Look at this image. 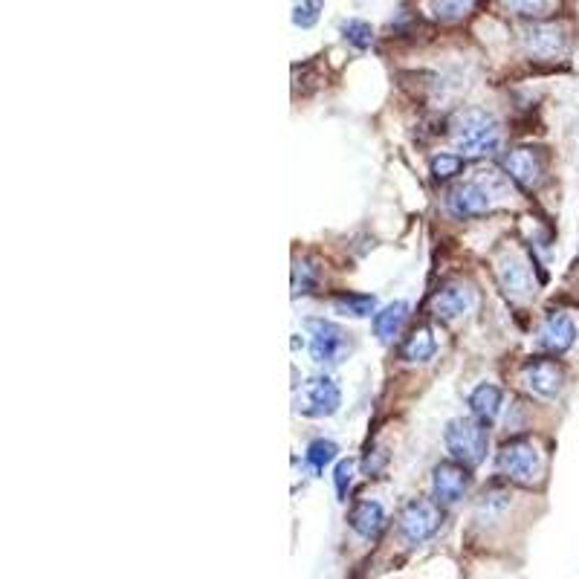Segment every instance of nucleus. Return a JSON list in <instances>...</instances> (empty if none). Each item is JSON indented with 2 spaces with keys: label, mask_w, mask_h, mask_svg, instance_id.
<instances>
[{
  "label": "nucleus",
  "mask_w": 579,
  "mask_h": 579,
  "mask_svg": "<svg viewBox=\"0 0 579 579\" xmlns=\"http://www.w3.org/2000/svg\"><path fill=\"white\" fill-rule=\"evenodd\" d=\"M472 484V472L464 464L458 461H443L432 472V493H435V501L438 504H455L461 501L464 493Z\"/></svg>",
  "instance_id": "obj_8"
},
{
  "label": "nucleus",
  "mask_w": 579,
  "mask_h": 579,
  "mask_svg": "<svg viewBox=\"0 0 579 579\" xmlns=\"http://www.w3.org/2000/svg\"><path fill=\"white\" fill-rule=\"evenodd\" d=\"M304 328L310 333V357L319 365H339L354 348V333L331 319H304Z\"/></svg>",
  "instance_id": "obj_3"
},
{
  "label": "nucleus",
  "mask_w": 579,
  "mask_h": 579,
  "mask_svg": "<svg viewBox=\"0 0 579 579\" xmlns=\"http://www.w3.org/2000/svg\"><path fill=\"white\" fill-rule=\"evenodd\" d=\"M522 380L524 386L530 388L533 394H539V397H556L562 383H565V371H562V365H559L556 359L536 357L530 359V362H524Z\"/></svg>",
  "instance_id": "obj_9"
},
{
  "label": "nucleus",
  "mask_w": 579,
  "mask_h": 579,
  "mask_svg": "<svg viewBox=\"0 0 579 579\" xmlns=\"http://www.w3.org/2000/svg\"><path fill=\"white\" fill-rule=\"evenodd\" d=\"M577 342V325L571 322L568 313H551L539 331V348L548 351L553 357H562L565 351H571Z\"/></svg>",
  "instance_id": "obj_10"
},
{
  "label": "nucleus",
  "mask_w": 579,
  "mask_h": 579,
  "mask_svg": "<svg viewBox=\"0 0 579 579\" xmlns=\"http://www.w3.org/2000/svg\"><path fill=\"white\" fill-rule=\"evenodd\" d=\"M501 388L493 386V383H481L469 394V409H472V417H478L481 423H493L501 412Z\"/></svg>",
  "instance_id": "obj_16"
},
{
  "label": "nucleus",
  "mask_w": 579,
  "mask_h": 579,
  "mask_svg": "<svg viewBox=\"0 0 579 579\" xmlns=\"http://www.w3.org/2000/svg\"><path fill=\"white\" fill-rule=\"evenodd\" d=\"M354 469H357V464H354L351 458L336 464V472H333V484H336L339 501H345V496H348V487H351V481H354Z\"/></svg>",
  "instance_id": "obj_24"
},
{
  "label": "nucleus",
  "mask_w": 579,
  "mask_h": 579,
  "mask_svg": "<svg viewBox=\"0 0 579 579\" xmlns=\"http://www.w3.org/2000/svg\"><path fill=\"white\" fill-rule=\"evenodd\" d=\"M342 35H345V41L354 44L357 50H368V47L374 44V29H371V24L357 21V18H351V21L342 24Z\"/></svg>",
  "instance_id": "obj_21"
},
{
  "label": "nucleus",
  "mask_w": 579,
  "mask_h": 579,
  "mask_svg": "<svg viewBox=\"0 0 579 579\" xmlns=\"http://www.w3.org/2000/svg\"><path fill=\"white\" fill-rule=\"evenodd\" d=\"M441 522L443 510L438 501L412 498L400 513V536L406 539V545H420V542H426L438 533Z\"/></svg>",
  "instance_id": "obj_6"
},
{
  "label": "nucleus",
  "mask_w": 579,
  "mask_h": 579,
  "mask_svg": "<svg viewBox=\"0 0 579 579\" xmlns=\"http://www.w3.org/2000/svg\"><path fill=\"white\" fill-rule=\"evenodd\" d=\"M443 443L452 455V461L464 464V467H478L487 455V443H490V429L487 423H481L478 417H455L446 423L443 432Z\"/></svg>",
  "instance_id": "obj_2"
},
{
  "label": "nucleus",
  "mask_w": 579,
  "mask_h": 579,
  "mask_svg": "<svg viewBox=\"0 0 579 579\" xmlns=\"http://www.w3.org/2000/svg\"><path fill=\"white\" fill-rule=\"evenodd\" d=\"M319 9H322V3H299L296 9H293V24L296 27H302V29H307V27H313L316 21H319Z\"/></svg>",
  "instance_id": "obj_25"
},
{
  "label": "nucleus",
  "mask_w": 579,
  "mask_h": 579,
  "mask_svg": "<svg viewBox=\"0 0 579 579\" xmlns=\"http://www.w3.org/2000/svg\"><path fill=\"white\" fill-rule=\"evenodd\" d=\"M406 316H409V302L386 304L380 313H374V333H377L383 342L394 339V336L400 333V328H403Z\"/></svg>",
  "instance_id": "obj_18"
},
{
  "label": "nucleus",
  "mask_w": 579,
  "mask_h": 579,
  "mask_svg": "<svg viewBox=\"0 0 579 579\" xmlns=\"http://www.w3.org/2000/svg\"><path fill=\"white\" fill-rule=\"evenodd\" d=\"M429 168H432L435 180H449V177L464 171V157H458V154H438V157H432V166Z\"/></svg>",
  "instance_id": "obj_22"
},
{
  "label": "nucleus",
  "mask_w": 579,
  "mask_h": 579,
  "mask_svg": "<svg viewBox=\"0 0 579 579\" xmlns=\"http://www.w3.org/2000/svg\"><path fill=\"white\" fill-rule=\"evenodd\" d=\"M496 278L498 284H501V290L507 293V296H513V299H522L530 293V270L524 267V261H519L516 255H504L501 261H498L496 267Z\"/></svg>",
  "instance_id": "obj_15"
},
{
  "label": "nucleus",
  "mask_w": 579,
  "mask_h": 579,
  "mask_svg": "<svg viewBox=\"0 0 579 579\" xmlns=\"http://www.w3.org/2000/svg\"><path fill=\"white\" fill-rule=\"evenodd\" d=\"M316 284V267H310L307 261H299L293 267V296H302V293H310Z\"/></svg>",
  "instance_id": "obj_23"
},
{
  "label": "nucleus",
  "mask_w": 579,
  "mask_h": 579,
  "mask_svg": "<svg viewBox=\"0 0 579 579\" xmlns=\"http://www.w3.org/2000/svg\"><path fill=\"white\" fill-rule=\"evenodd\" d=\"M527 53L536 58H559L568 47V38L556 24H533L522 35Z\"/></svg>",
  "instance_id": "obj_12"
},
{
  "label": "nucleus",
  "mask_w": 579,
  "mask_h": 579,
  "mask_svg": "<svg viewBox=\"0 0 579 579\" xmlns=\"http://www.w3.org/2000/svg\"><path fill=\"white\" fill-rule=\"evenodd\" d=\"M452 139H455L458 151H464L467 157H484L498 148L501 131H498V122L490 113L469 108L452 119Z\"/></svg>",
  "instance_id": "obj_1"
},
{
  "label": "nucleus",
  "mask_w": 579,
  "mask_h": 579,
  "mask_svg": "<svg viewBox=\"0 0 579 579\" xmlns=\"http://www.w3.org/2000/svg\"><path fill=\"white\" fill-rule=\"evenodd\" d=\"M339 455V446L333 441H325V438H319V441H313L307 446V464L316 469V472H322V469L331 464L333 458Z\"/></svg>",
  "instance_id": "obj_20"
},
{
  "label": "nucleus",
  "mask_w": 579,
  "mask_h": 579,
  "mask_svg": "<svg viewBox=\"0 0 579 579\" xmlns=\"http://www.w3.org/2000/svg\"><path fill=\"white\" fill-rule=\"evenodd\" d=\"M513 9H522V15H542V9H551V3H510Z\"/></svg>",
  "instance_id": "obj_27"
},
{
  "label": "nucleus",
  "mask_w": 579,
  "mask_h": 579,
  "mask_svg": "<svg viewBox=\"0 0 579 579\" xmlns=\"http://www.w3.org/2000/svg\"><path fill=\"white\" fill-rule=\"evenodd\" d=\"M446 209L455 218H481L490 209V194L484 192L478 183H458L452 192L446 194Z\"/></svg>",
  "instance_id": "obj_11"
},
{
  "label": "nucleus",
  "mask_w": 579,
  "mask_h": 579,
  "mask_svg": "<svg viewBox=\"0 0 579 579\" xmlns=\"http://www.w3.org/2000/svg\"><path fill=\"white\" fill-rule=\"evenodd\" d=\"M377 307V299L368 296V293H339L333 296V310L342 313V316H354V319H365L371 316Z\"/></svg>",
  "instance_id": "obj_19"
},
{
  "label": "nucleus",
  "mask_w": 579,
  "mask_h": 579,
  "mask_svg": "<svg viewBox=\"0 0 579 579\" xmlns=\"http://www.w3.org/2000/svg\"><path fill=\"white\" fill-rule=\"evenodd\" d=\"M348 524L351 530L365 536V539H374L383 527H386V513H383V504L380 501H371V498H362L351 507L348 513Z\"/></svg>",
  "instance_id": "obj_14"
},
{
  "label": "nucleus",
  "mask_w": 579,
  "mask_h": 579,
  "mask_svg": "<svg viewBox=\"0 0 579 579\" xmlns=\"http://www.w3.org/2000/svg\"><path fill=\"white\" fill-rule=\"evenodd\" d=\"M501 168L519 189H533L545 174V160L536 148H513L501 157Z\"/></svg>",
  "instance_id": "obj_7"
},
{
  "label": "nucleus",
  "mask_w": 579,
  "mask_h": 579,
  "mask_svg": "<svg viewBox=\"0 0 579 579\" xmlns=\"http://www.w3.org/2000/svg\"><path fill=\"white\" fill-rule=\"evenodd\" d=\"M496 467L507 481L533 487L542 475V458H539V449L527 438H516V441H507L501 446Z\"/></svg>",
  "instance_id": "obj_4"
},
{
  "label": "nucleus",
  "mask_w": 579,
  "mask_h": 579,
  "mask_svg": "<svg viewBox=\"0 0 579 579\" xmlns=\"http://www.w3.org/2000/svg\"><path fill=\"white\" fill-rule=\"evenodd\" d=\"M435 351H438L435 333H432V328H426V325H417V328L406 336L403 348H400V354H403L406 362H429V359L435 357Z\"/></svg>",
  "instance_id": "obj_17"
},
{
  "label": "nucleus",
  "mask_w": 579,
  "mask_h": 579,
  "mask_svg": "<svg viewBox=\"0 0 579 579\" xmlns=\"http://www.w3.org/2000/svg\"><path fill=\"white\" fill-rule=\"evenodd\" d=\"M472 307V290L464 284H446L443 290H438L432 296V313L441 319V322H455L461 319Z\"/></svg>",
  "instance_id": "obj_13"
},
{
  "label": "nucleus",
  "mask_w": 579,
  "mask_h": 579,
  "mask_svg": "<svg viewBox=\"0 0 579 579\" xmlns=\"http://www.w3.org/2000/svg\"><path fill=\"white\" fill-rule=\"evenodd\" d=\"M296 412L304 417H331L339 412L342 406V391L333 383L331 377L319 374V377H307L302 386L296 388V400H293Z\"/></svg>",
  "instance_id": "obj_5"
},
{
  "label": "nucleus",
  "mask_w": 579,
  "mask_h": 579,
  "mask_svg": "<svg viewBox=\"0 0 579 579\" xmlns=\"http://www.w3.org/2000/svg\"><path fill=\"white\" fill-rule=\"evenodd\" d=\"M432 9H435V18L452 21V18H464L467 9H472V3H432Z\"/></svg>",
  "instance_id": "obj_26"
}]
</instances>
